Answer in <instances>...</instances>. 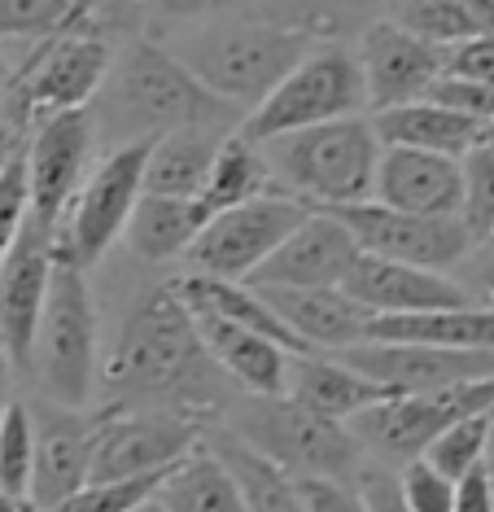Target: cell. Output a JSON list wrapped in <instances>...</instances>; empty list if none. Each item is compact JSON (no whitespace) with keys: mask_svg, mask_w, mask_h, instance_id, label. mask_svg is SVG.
Wrapping results in <instances>:
<instances>
[{"mask_svg":"<svg viewBox=\"0 0 494 512\" xmlns=\"http://www.w3.org/2000/svg\"><path fill=\"white\" fill-rule=\"evenodd\" d=\"M215 368L188 302L167 285L132 307L101 368V394H110V403L167 407L206 421L215 407Z\"/></svg>","mask_w":494,"mask_h":512,"instance_id":"cell-1","label":"cell"},{"mask_svg":"<svg viewBox=\"0 0 494 512\" xmlns=\"http://www.w3.org/2000/svg\"><path fill=\"white\" fill-rule=\"evenodd\" d=\"M114 123L136 136L184 132V127H210V132H237L245 110L210 92L175 49L154 40L132 44L114 66Z\"/></svg>","mask_w":494,"mask_h":512,"instance_id":"cell-2","label":"cell"},{"mask_svg":"<svg viewBox=\"0 0 494 512\" xmlns=\"http://www.w3.org/2000/svg\"><path fill=\"white\" fill-rule=\"evenodd\" d=\"M381 149L385 145L372 127V114L333 119V123L307 127V132L263 141L267 167H272L280 193L302 197L315 211L372 202Z\"/></svg>","mask_w":494,"mask_h":512,"instance_id":"cell-3","label":"cell"},{"mask_svg":"<svg viewBox=\"0 0 494 512\" xmlns=\"http://www.w3.org/2000/svg\"><path fill=\"white\" fill-rule=\"evenodd\" d=\"M315 49L307 27L285 22H210L175 44V57L210 92L250 114Z\"/></svg>","mask_w":494,"mask_h":512,"instance_id":"cell-4","label":"cell"},{"mask_svg":"<svg viewBox=\"0 0 494 512\" xmlns=\"http://www.w3.org/2000/svg\"><path fill=\"white\" fill-rule=\"evenodd\" d=\"M57 407H92L101 394V324L84 267L57 259L49 302L35 329L31 372Z\"/></svg>","mask_w":494,"mask_h":512,"instance_id":"cell-5","label":"cell"},{"mask_svg":"<svg viewBox=\"0 0 494 512\" xmlns=\"http://www.w3.org/2000/svg\"><path fill=\"white\" fill-rule=\"evenodd\" d=\"M355 114H372L359 53L341 49V44H315V49L280 79V88H272L245 114V123L237 132L263 145V141H272V136L307 132V127H320L333 119H355Z\"/></svg>","mask_w":494,"mask_h":512,"instance_id":"cell-6","label":"cell"},{"mask_svg":"<svg viewBox=\"0 0 494 512\" xmlns=\"http://www.w3.org/2000/svg\"><path fill=\"white\" fill-rule=\"evenodd\" d=\"M149 149H154V136H136V141L114 145L101 162H92L88 180L79 184L75 202L66 206L62 224H57V259L62 263L88 272L127 232L140 197H145Z\"/></svg>","mask_w":494,"mask_h":512,"instance_id":"cell-7","label":"cell"},{"mask_svg":"<svg viewBox=\"0 0 494 512\" xmlns=\"http://www.w3.org/2000/svg\"><path fill=\"white\" fill-rule=\"evenodd\" d=\"M232 434L245 438L254 451H263L267 460H276L280 469H289L293 477H337V482H346L350 473H359L363 442L355 438V429L346 421L311 412L289 394H276V399L250 394V403L232 421Z\"/></svg>","mask_w":494,"mask_h":512,"instance_id":"cell-8","label":"cell"},{"mask_svg":"<svg viewBox=\"0 0 494 512\" xmlns=\"http://www.w3.org/2000/svg\"><path fill=\"white\" fill-rule=\"evenodd\" d=\"M84 14L70 22L66 31L40 40V49L9 84V110L27 114V119H49V114L66 110H88V101L101 92L105 75H110V44Z\"/></svg>","mask_w":494,"mask_h":512,"instance_id":"cell-9","label":"cell"},{"mask_svg":"<svg viewBox=\"0 0 494 512\" xmlns=\"http://www.w3.org/2000/svg\"><path fill=\"white\" fill-rule=\"evenodd\" d=\"M311 211L315 206L293 193H267L254 202L228 206V211L210 215L206 228L197 232L193 250L184 254L188 272L219 276V281H250Z\"/></svg>","mask_w":494,"mask_h":512,"instance_id":"cell-10","label":"cell"},{"mask_svg":"<svg viewBox=\"0 0 494 512\" xmlns=\"http://www.w3.org/2000/svg\"><path fill=\"white\" fill-rule=\"evenodd\" d=\"M206 442V421L167 407H127L105 403V421L92 456V482L167 473Z\"/></svg>","mask_w":494,"mask_h":512,"instance_id":"cell-11","label":"cell"},{"mask_svg":"<svg viewBox=\"0 0 494 512\" xmlns=\"http://www.w3.org/2000/svg\"><path fill=\"white\" fill-rule=\"evenodd\" d=\"M481 412L494 416V377L429 394H398V399H385L368 407V412H359L350 429L363 442V451H376L381 460L411 464L425 456L429 442L446 434L455 421H468V416Z\"/></svg>","mask_w":494,"mask_h":512,"instance_id":"cell-12","label":"cell"},{"mask_svg":"<svg viewBox=\"0 0 494 512\" xmlns=\"http://www.w3.org/2000/svg\"><path fill=\"white\" fill-rule=\"evenodd\" d=\"M333 215L355 232L363 254L433 267V272L464 263L477 246L460 215H407V211H394V206H381V202L333 206Z\"/></svg>","mask_w":494,"mask_h":512,"instance_id":"cell-13","label":"cell"},{"mask_svg":"<svg viewBox=\"0 0 494 512\" xmlns=\"http://www.w3.org/2000/svg\"><path fill=\"white\" fill-rule=\"evenodd\" d=\"M57 267V232L40 219H27L22 237L0 263V346H5L14 372H31L35 329H40L44 302H49Z\"/></svg>","mask_w":494,"mask_h":512,"instance_id":"cell-14","label":"cell"},{"mask_svg":"<svg viewBox=\"0 0 494 512\" xmlns=\"http://www.w3.org/2000/svg\"><path fill=\"white\" fill-rule=\"evenodd\" d=\"M337 359L385 386L394 399L494 377V351H451V346L429 342H359L337 351Z\"/></svg>","mask_w":494,"mask_h":512,"instance_id":"cell-15","label":"cell"},{"mask_svg":"<svg viewBox=\"0 0 494 512\" xmlns=\"http://www.w3.org/2000/svg\"><path fill=\"white\" fill-rule=\"evenodd\" d=\"M92 119L88 110H66L35 119L27 136V176H31V219L44 228L62 224L66 206L75 202L79 184L88 180Z\"/></svg>","mask_w":494,"mask_h":512,"instance_id":"cell-16","label":"cell"},{"mask_svg":"<svg viewBox=\"0 0 494 512\" xmlns=\"http://www.w3.org/2000/svg\"><path fill=\"white\" fill-rule=\"evenodd\" d=\"M359 66H363V84H368V106L376 114V110L425 101L446 75V49L420 40L403 22L381 18L363 31Z\"/></svg>","mask_w":494,"mask_h":512,"instance_id":"cell-17","label":"cell"},{"mask_svg":"<svg viewBox=\"0 0 494 512\" xmlns=\"http://www.w3.org/2000/svg\"><path fill=\"white\" fill-rule=\"evenodd\" d=\"M105 421V407H40L35 412V477L31 504L40 512L57 508L79 486L92 482V456Z\"/></svg>","mask_w":494,"mask_h":512,"instance_id":"cell-18","label":"cell"},{"mask_svg":"<svg viewBox=\"0 0 494 512\" xmlns=\"http://www.w3.org/2000/svg\"><path fill=\"white\" fill-rule=\"evenodd\" d=\"M359 241L333 211H311L289 241L267 259L245 285L254 289H328L350 276L359 259Z\"/></svg>","mask_w":494,"mask_h":512,"instance_id":"cell-19","label":"cell"},{"mask_svg":"<svg viewBox=\"0 0 494 512\" xmlns=\"http://www.w3.org/2000/svg\"><path fill=\"white\" fill-rule=\"evenodd\" d=\"M341 289L368 316H416V311H446V307H473L477 302L473 289L451 281L446 272L381 259V254H359Z\"/></svg>","mask_w":494,"mask_h":512,"instance_id":"cell-20","label":"cell"},{"mask_svg":"<svg viewBox=\"0 0 494 512\" xmlns=\"http://www.w3.org/2000/svg\"><path fill=\"white\" fill-rule=\"evenodd\" d=\"M372 202L407 215H460L464 211V167L460 158L425 154V149L385 145L376 167Z\"/></svg>","mask_w":494,"mask_h":512,"instance_id":"cell-21","label":"cell"},{"mask_svg":"<svg viewBox=\"0 0 494 512\" xmlns=\"http://www.w3.org/2000/svg\"><path fill=\"white\" fill-rule=\"evenodd\" d=\"M193 320H197V329H202V342H206L210 359H215L228 381H237L245 394H258V399L289 394L293 355L280 342L241 329V324H232L223 316H210V311H193Z\"/></svg>","mask_w":494,"mask_h":512,"instance_id":"cell-22","label":"cell"},{"mask_svg":"<svg viewBox=\"0 0 494 512\" xmlns=\"http://www.w3.org/2000/svg\"><path fill=\"white\" fill-rule=\"evenodd\" d=\"M276 307V316L289 324L311 351H346L368 342L372 316L359 307L341 285L328 289H258Z\"/></svg>","mask_w":494,"mask_h":512,"instance_id":"cell-23","label":"cell"},{"mask_svg":"<svg viewBox=\"0 0 494 512\" xmlns=\"http://www.w3.org/2000/svg\"><path fill=\"white\" fill-rule=\"evenodd\" d=\"M372 127L381 136V145L425 149V154H446V158H464L468 149L490 136V123L442 106L433 97L411 101V106H394V110H376Z\"/></svg>","mask_w":494,"mask_h":512,"instance_id":"cell-24","label":"cell"},{"mask_svg":"<svg viewBox=\"0 0 494 512\" xmlns=\"http://www.w3.org/2000/svg\"><path fill=\"white\" fill-rule=\"evenodd\" d=\"M289 399H298L302 407L320 416H333V421H355L359 412L394 399L385 386H376L372 377H363L341 359H324L320 351L311 355H293L289 368Z\"/></svg>","mask_w":494,"mask_h":512,"instance_id":"cell-25","label":"cell"},{"mask_svg":"<svg viewBox=\"0 0 494 512\" xmlns=\"http://www.w3.org/2000/svg\"><path fill=\"white\" fill-rule=\"evenodd\" d=\"M368 342H429L451 346V351H494V302L416 311V316H372Z\"/></svg>","mask_w":494,"mask_h":512,"instance_id":"cell-26","label":"cell"},{"mask_svg":"<svg viewBox=\"0 0 494 512\" xmlns=\"http://www.w3.org/2000/svg\"><path fill=\"white\" fill-rule=\"evenodd\" d=\"M206 206L197 197H158V193H145L127 224L123 241L136 259L145 263H171V259H184L193 250L197 232L206 228Z\"/></svg>","mask_w":494,"mask_h":512,"instance_id":"cell-27","label":"cell"},{"mask_svg":"<svg viewBox=\"0 0 494 512\" xmlns=\"http://www.w3.org/2000/svg\"><path fill=\"white\" fill-rule=\"evenodd\" d=\"M232 132H210V127H184V132L154 136L145 167V193L158 197H202L206 176L215 167L219 145Z\"/></svg>","mask_w":494,"mask_h":512,"instance_id":"cell-28","label":"cell"},{"mask_svg":"<svg viewBox=\"0 0 494 512\" xmlns=\"http://www.w3.org/2000/svg\"><path fill=\"white\" fill-rule=\"evenodd\" d=\"M154 504L162 512H250L232 469L219 460V451L202 442L193 456H184L162 477Z\"/></svg>","mask_w":494,"mask_h":512,"instance_id":"cell-29","label":"cell"},{"mask_svg":"<svg viewBox=\"0 0 494 512\" xmlns=\"http://www.w3.org/2000/svg\"><path fill=\"white\" fill-rule=\"evenodd\" d=\"M206 442L232 469L250 512H307L298 477H293L289 469H280L276 460H267L263 451H254L245 438H237L232 429H206Z\"/></svg>","mask_w":494,"mask_h":512,"instance_id":"cell-30","label":"cell"},{"mask_svg":"<svg viewBox=\"0 0 494 512\" xmlns=\"http://www.w3.org/2000/svg\"><path fill=\"white\" fill-rule=\"evenodd\" d=\"M267 193H280V184L272 176V167H267L263 145L232 132L228 141L219 145L215 167H210L206 189L197 202L206 206V215H219V211H228V206L254 202V197H267Z\"/></svg>","mask_w":494,"mask_h":512,"instance_id":"cell-31","label":"cell"},{"mask_svg":"<svg viewBox=\"0 0 494 512\" xmlns=\"http://www.w3.org/2000/svg\"><path fill=\"white\" fill-rule=\"evenodd\" d=\"M394 22H403L407 31H416L420 40L438 44V49H455V44L481 36L464 0H398Z\"/></svg>","mask_w":494,"mask_h":512,"instance_id":"cell-32","label":"cell"},{"mask_svg":"<svg viewBox=\"0 0 494 512\" xmlns=\"http://www.w3.org/2000/svg\"><path fill=\"white\" fill-rule=\"evenodd\" d=\"M35 477V416L27 403H9L0 421V491L14 499H31Z\"/></svg>","mask_w":494,"mask_h":512,"instance_id":"cell-33","label":"cell"},{"mask_svg":"<svg viewBox=\"0 0 494 512\" xmlns=\"http://www.w3.org/2000/svg\"><path fill=\"white\" fill-rule=\"evenodd\" d=\"M92 14V0H0V40H49Z\"/></svg>","mask_w":494,"mask_h":512,"instance_id":"cell-34","label":"cell"},{"mask_svg":"<svg viewBox=\"0 0 494 512\" xmlns=\"http://www.w3.org/2000/svg\"><path fill=\"white\" fill-rule=\"evenodd\" d=\"M490 425H494L490 412L468 416V421H455L446 434H438L429 442L425 460L433 464V469H442L451 482H460V477H468L473 469L486 464V456H490Z\"/></svg>","mask_w":494,"mask_h":512,"instance_id":"cell-35","label":"cell"},{"mask_svg":"<svg viewBox=\"0 0 494 512\" xmlns=\"http://www.w3.org/2000/svg\"><path fill=\"white\" fill-rule=\"evenodd\" d=\"M464 167V211L460 219L468 224L477 246H486L494 237V136H486L481 145H473L460 158Z\"/></svg>","mask_w":494,"mask_h":512,"instance_id":"cell-36","label":"cell"},{"mask_svg":"<svg viewBox=\"0 0 494 512\" xmlns=\"http://www.w3.org/2000/svg\"><path fill=\"white\" fill-rule=\"evenodd\" d=\"M171 473V469H167ZM167 473H145V477H119V482H88L70 499H62L49 512H140L158 499V486Z\"/></svg>","mask_w":494,"mask_h":512,"instance_id":"cell-37","label":"cell"},{"mask_svg":"<svg viewBox=\"0 0 494 512\" xmlns=\"http://www.w3.org/2000/svg\"><path fill=\"white\" fill-rule=\"evenodd\" d=\"M455 486L442 469L420 456L403 464V477H398V495H403V508L407 512H455Z\"/></svg>","mask_w":494,"mask_h":512,"instance_id":"cell-38","label":"cell"},{"mask_svg":"<svg viewBox=\"0 0 494 512\" xmlns=\"http://www.w3.org/2000/svg\"><path fill=\"white\" fill-rule=\"evenodd\" d=\"M27 219H31V176H27V145H22V154L0 176V263L22 237Z\"/></svg>","mask_w":494,"mask_h":512,"instance_id":"cell-39","label":"cell"},{"mask_svg":"<svg viewBox=\"0 0 494 512\" xmlns=\"http://www.w3.org/2000/svg\"><path fill=\"white\" fill-rule=\"evenodd\" d=\"M429 97L442 101V106H451V110H460V114H473L481 123H494V84H473V79L442 75Z\"/></svg>","mask_w":494,"mask_h":512,"instance_id":"cell-40","label":"cell"},{"mask_svg":"<svg viewBox=\"0 0 494 512\" xmlns=\"http://www.w3.org/2000/svg\"><path fill=\"white\" fill-rule=\"evenodd\" d=\"M307 512H372L359 486L337 482V477H298Z\"/></svg>","mask_w":494,"mask_h":512,"instance_id":"cell-41","label":"cell"},{"mask_svg":"<svg viewBox=\"0 0 494 512\" xmlns=\"http://www.w3.org/2000/svg\"><path fill=\"white\" fill-rule=\"evenodd\" d=\"M446 75L473 79V84H494V36H473L455 49H446Z\"/></svg>","mask_w":494,"mask_h":512,"instance_id":"cell-42","label":"cell"},{"mask_svg":"<svg viewBox=\"0 0 494 512\" xmlns=\"http://www.w3.org/2000/svg\"><path fill=\"white\" fill-rule=\"evenodd\" d=\"M145 9H154L162 18H175V22H215L223 14H237L241 5H250V0H140Z\"/></svg>","mask_w":494,"mask_h":512,"instance_id":"cell-43","label":"cell"},{"mask_svg":"<svg viewBox=\"0 0 494 512\" xmlns=\"http://www.w3.org/2000/svg\"><path fill=\"white\" fill-rule=\"evenodd\" d=\"M455 512H494V477L490 464H481L455 486Z\"/></svg>","mask_w":494,"mask_h":512,"instance_id":"cell-44","label":"cell"},{"mask_svg":"<svg viewBox=\"0 0 494 512\" xmlns=\"http://www.w3.org/2000/svg\"><path fill=\"white\" fill-rule=\"evenodd\" d=\"M27 136H31V119H27V114H18V110H5V114H0V176H5L9 162L22 154Z\"/></svg>","mask_w":494,"mask_h":512,"instance_id":"cell-45","label":"cell"},{"mask_svg":"<svg viewBox=\"0 0 494 512\" xmlns=\"http://www.w3.org/2000/svg\"><path fill=\"white\" fill-rule=\"evenodd\" d=\"M359 491H363V499H368L372 512H407L403 495H398V482H390V477H381V473H363Z\"/></svg>","mask_w":494,"mask_h":512,"instance_id":"cell-46","label":"cell"},{"mask_svg":"<svg viewBox=\"0 0 494 512\" xmlns=\"http://www.w3.org/2000/svg\"><path fill=\"white\" fill-rule=\"evenodd\" d=\"M9 372H14V364H9V355L0 351V421H5V407L14 403L9 399Z\"/></svg>","mask_w":494,"mask_h":512,"instance_id":"cell-47","label":"cell"},{"mask_svg":"<svg viewBox=\"0 0 494 512\" xmlns=\"http://www.w3.org/2000/svg\"><path fill=\"white\" fill-rule=\"evenodd\" d=\"M477 289H481V294H486V298L494 302V254H490V259L477 267Z\"/></svg>","mask_w":494,"mask_h":512,"instance_id":"cell-48","label":"cell"},{"mask_svg":"<svg viewBox=\"0 0 494 512\" xmlns=\"http://www.w3.org/2000/svg\"><path fill=\"white\" fill-rule=\"evenodd\" d=\"M0 512H40V508H35L31 499H14V495L0 491Z\"/></svg>","mask_w":494,"mask_h":512,"instance_id":"cell-49","label":"cell"},{"mask_svg":"<svg viewBox=\"0 0 494 512\" xmlns=\"http://www.w3.org/2000/svg\"><path fill=\"white\" fill-rule=\"evenodd\" d=\"M486 464H490V477H494V425H490V456H486Z\"/></svg>","mask_w":494,"mask_h":512,"instance_id":"cell-50","label":"cell"},{"mask_svg":"<svg viewBox=\"0 0 494 512\" xmlns=\"http://www.w3.org/2000/svg\"><path fill=\"white\" fill-rule=\"evenodd\" d=\"M486 246H490V254H494V237H490V241H486Z\"/></svg>","mask_w":494,"mask_h":512,"instance_id":"cell-51","label":"cell"},{"mask_svg":"<svg viewBox=\"0 0 494 512\" xmlns=\"http://www.w3.org/2000/svg\"><path fill=\"white\" fill-rule=\"evenodd\" d=\"M490 136H494V123H490Z\"/></svg>","mask_w":494,"mask_h":512,"instance_id":"cell-52","label":"cell"},{"mask_svg":"<svg viewBox=\"0 0 494 512\" xmlns=\"http://www.w3.org/2000/svg\"><path fill=\"white\" fill-rule=\"evenodd\" d=\"M0 114H5V106H0Z\"/></svg>","mask_w":494,"mask_h":512,"instance_id":"cell-53","label":"cell"},{"mask_svg":"<svg viewBox=\"0 0 494 512\" xmlns=\"http://www.w3.org/2000/svg\"><path fill=\"white\" fill-rule=\"evenodd\" d=\"M0 351H5V346H0Z\"/></svg>","mask_w":494,"mask_h":512,"instance_id":"cell-54","label":"cell"}]
</instances>
